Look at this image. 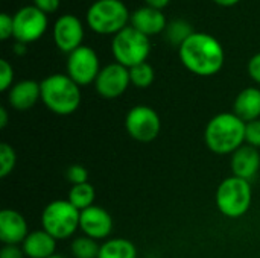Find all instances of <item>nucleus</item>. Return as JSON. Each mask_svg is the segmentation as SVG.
<instances>
[{"instance_id": "obj_1", "label": "nucleus", "mask_w": 260, "mask_h": 258, "mask_svg": "<svg viewBox=\"0 0 260 258\" xmlns=\"http://www.w3.org/2000/svg\"><path fill=\"white\" fill-rule=\"evenodd\" d=\"M178 55L183 65L193 75L213 76L224 65V49L221 43L204 32H193L180 47Z\"/></svg>"}, {"instance_id": "obj_2", "label": "nucleus", "mask_w": 260, "mask_h": 258, "mask_svg": "<svg viewBox=\"0 0 260 258\" xmlns=\"http://www.w3.org/2000/svg\"><path fill=\"white\" fill-rule=\"evenodd\" d=\"M245 128L247 123L235 113L216 114L206 126V146L216 155H232L245 144Z\"/></svg>"}, {"instance_id": "obj_3", "label": "nucleus", "mask_w": 260, "mask_h": 258, "mask_svg": "<svg viewBox=\"0 0 260 258\" xmlns=\"http://www.w3.org/2000/svg\"><path fill=\"white\" fill-rule=\"evenodd\" d=\"M41 102L56 116H70L81 105L79 85L67 75L55 73L40 82Z\"/></svg>"}, {"instance_id": "obj_4", "label": "nucleus", "mask_w": 260, "mask_h": 258, "mask_svg": "<svg viewBox=\"0 0 260 258\" xmlns=\"http://www.w3.org/2000/svg\"><path fill=\"white\" fill-rule=\"evenodd\" d=\"M129 18L122 0H96L87 11L88 27L99 35H116L126 27Z\"/></svg>"}, {"instance_id": "obj_5", "label": "nucleus", "mask_w": 260, "mask_h": 258, "mask_svg": "<svg viewBox=\"0 0 260 258\" xmlns=\"http://www.w3.org/2000/svg\"><path fill=\"white\" fill-rule=\"evenodd\" d=\"M251 196L250 181L238 176H229L219 184L215 199L218 210L225 217L238 219L250 210Z\"/></svg>"}, {"instance_id": "obj_6", "label": "nucleus", "mask_w": 260, "mask_h": 258, "mask_svg": "<svg viewBox=\"0 0 260 258\" xmlns=\"http://www.w3.org/2000/svg\"><path fill=\"white\" fill-rule=\"evenodd\" d=\"M111 50L116 62L125 65L126 68H131L134 65L146 62L151 52L149 36L143 35L133 26H126L113 36Z\"/></svg>"}, {"instance_id": "obj_7", "label": "nucleus", "mask_w": 260, "mask_h": 258, "mask_svg": "<svg viewBox=\"0 0 260 258\" xmlns=\"http://www.w3.org/2000/svg\"><path fill=\"white\" fill-rule=\"evenodd\" d=\"M81 211L67 199H58L47 204L41 214V225L56 240H64L73 236L79 228Z\"/></svg>"}, {"instance_id": "obj_8", "label": "nucleus", "mask_w": 260, "mask_h": 258, "mask_svg": "<svg viewBox=\"0 0 260 258\" xmlns=\"http://www.w3.org/2000/svg\"><path fill=\"white\" fill-rule=\"evenodd\" d=\"M125 128L133 140L139 143H151L161 131V120L154 108L148 105H137L128 111L125 117Z\"/></svg>"}, {"instance_id": "obj_9", "label": "nucleus", "mask_w": 260, "mask_h": 258, "mask_svg": "<svg viewBox=\"0 0 260 258\" xmlns=\"http://www.w3.org/2000/svg\"><path fill=\"white\" fill-rule=\"evenodd\" d=\"M99 71H101L99 58L91 47L81 46L72 53H69L67 76L73 79L79 87L94 84Z\"/></svg>"}, {"instance_id": "obj_10", "label": "nucleus", "mask_w": 260, "mask_h": 258, "mask_svg": "<svg viewBox=\"0 0 260 258\" xmlns=\"http://www.w3.org/2000/svg\"><path fill=\"white\" fill-rule=\"evenodd\" d=\"M14 38L29 44L40 40L47 29V15L37 6H24L14 14Z\"/></svg>"}, {"instance_id": "obj_11", "label": "nucleus", "mask_w": 260, "mask_h": 258, "mask_svg": "<svg viewBox=\"0 0 260 258\" xmlns=\"http://www.w3.org/2000/svg\"><path fill=\"white\" fill-rule=\"evenodd\" d=\"M129 84V68L119 62H113L101 68L94 81V88L104 99H117L126 91Z\"/></svg>"}, {"instance_id": "obj_12", "label": "nucleus", "mask_w": 260, "mask_h": 258, "mask_svg": "<svg viewBox=\"0 0 260 258\" xmlns=\"http://www.w3.org/2000/svg\"><path fill=\"white\" fill-rule=\"evenodd\" d=\"M84 26L81 20L72 14L61 15L53 26V41L61 52L72 53L82 46Z\"/></svg>"}, {"instance_id": "obj_13", "label": "nucleus", "mask_w": 260, "mask_h": 258, "mask_svg": "<svg viewBox=\"0 0 260 258\" xmlns=\"http://www.w3.org/2000/svg\"><path fill=\"white\" fill-rule=\"evenodd\" d=\"M79 230L87 237H91L94 240H102L111 234L113 219L105 208L99 205H91L81 211Z\"/></svg>"}, {"instance_id": "obj_14", "label": "nucleus", "mask_w": 260, "mask_h": 258, "mask_svg": "<svg viewBox=\"0 0 260 258\" xmlns=\"http://www.w3.org/2000/svg\"><path fill=\"white\" fill-rule=\"evenodd\" d=\"M27 234L26 219L18 211L11 208L0 211V240L5 245H21Z\"/></svg>"}, {"instance_id": "obj_15", "label": "nucleus", "mask_w": 260, "mask_h": 258, "mask_svg": "<svg viewBox=\"0 0 260 258\" xmlns=\"http://www.w3.org/2000/svg\"><path fill=\"white\" fill-rule=\"evenodd\" d=\"M230 166H232L233 176L251 181L260 169L259 149L245 143L244 146H241L238 151L232 154Z\"/></svg>"}, {"instance_id": "obj_16", "label": "nucleus", "mask_w": 260, "mask_h": 258, "mask_svg": "<svg viewBox=\"0 0 260 258\" xmlns=\"http://www.w3.org/2000/svg\"><path fill=\"white\" fill-rule=\"evenodd\" d=\"M41 100V87L32 79L14 84L8 91V103L15 111H27Z\"/></svg>"}, {"instance_id": "obj_17", "label": "nucleus", "mask_w": 260, "mask_h": 258, "mask_svg": "<svg viewBox=\"0 0 260 258\" xmlns=\"http://www.w3.org/2000/svg\"><path fill=\"white\" fill-rule=\"evenodd\" d=\"M129 21H131V26L134 29H137L139 32H142L146 36L157 35L168 27L165 14L160 9H154L149 6H143V8L136 9L131 14Z\"/></svg>"}, {"instance_id": "obj_18", "label": "nucleus", "mask_w": 260, "mask_h": 258, "mask_svg": "<svg viewBox=\"0 0 260 258\" xmlns=\"http://www.w3.org/2000/svg\"><path fill=\"white\" fill-rule=\"evenodd\" d=\"M21 248L27 258H49L55 254L56 239L44 230L30 231L21 243Z\"/></svg>"}, {"instance_id": "obj_19", "label": "nucleus", "mask_w": 260, "mask_h": 258, "mask_svg": "<svg viewBox=\"0 0 260 258\" xmlns=\"http://www.w3.org/2000/svg\"><path fill=\"white\" fill-rule=\"evenodd\" d=\"M233 113L245 123L260 119V90L256 87L244 88L235 99Z\"/></svg>"}, {"instance_id": "obj_20", "label": "nucleus", "mask_w": 260, "mask_h": 258, "mask_svg": "<svg viewBox=\"0 0 260 258\" xmlns=\"http://www.w3.org/2000/svg\"><path fill=\"white\" fill-rule=\"evenodd\" d=\"M98 258H137V249L126 239H110L101 245Z\"/></svg>"}, {"instance_id": "obj_21", "label": "nucleus", "mask_w": 260, "mask_h": 258, "mask_svg": "<svg viewBox=\"0 0 260 258\" xmlns=\"http://www.w3.org/2000/svg\"><path fill=\"white\" fill-rule=\"evenodd\" d=\"M94 198H96V190L94 187L90 184V182H85V184H78V186H72L70 192H69V196H67V201L76 207L79 211L94 205Z\"/></svg>"}, {"instance_id": "obj_22", "label": "nucleus", "mask_w": 260, "mask_h": 258, "mask_svg": "<svg viewBox=\"0 0 260 258\" xmlns=\"http://www.w3.org/2000/svg\"><path fill=\"white\" fill-rule=\"evenodd\" d=\"M70 249L75 258H98L101 245H98V240L82 236V237H76L72 242Z\"/></svg>"}, {"instance_id": "obj_23", "label": "nucleus", "mask_w": 260, "mask_h": 258, "mask_svg": "<svg viewBox=\"0 0 260 258\" xmlns=\"http://www.w3.org/2000/svg\"><path fill=\"white\" fill-rule=\"evenodd\" d=\"M129 78H131V84L137 88H148L152 85L155 73L151 64L148 62H142L139 65H134L129 68Z\"/></svg>"}, {"instance_id": "obj_24", "label": "nucleus", "mask_w": 260, "mask_h": 258, "mask_svg": "<svg viewBox=\"0 0 260 258\" xmlns=\"http://www.w3.org/2000/svg\"><path fill=\"white\" fill-rule=\"evenodd\" d=\"M193 33V29L190 27L189 23L183 21V20H177L174 23H171L168 27H166V36L168 40L175 44V46H181L190 35Z\"/></svg>"}, {"instance_id": "obj_25", "label": "nucleus", "mask_w": 260, "mask_h": 258, "mask_svg": "<svg viewBox=\"0 0 260 258\" xmlns=\"http://www.w3.org/2000/svg\"><path fill=\"white\" fill-rule=\"evenodd\" d=\"M17 163V154L12 146L8 143L0 144V176L6 178L15 167Z\"/></svg>"}, {"instance_id": "obj_26", "label": "nucleus", "mask_w": 260, "mask_h": 258, "mask_svg": "<svg viewBox=\"0 0 260 258\" xmlns=\"http://www.w3.org/2000/svg\"><path fill=\"white\" fill-rule=\"evenodd\" d=\"M66 176L69 179V182L72 186H78V184H85L88 182V170L81 166V164H73L67 169Z\"/></svg>"}, {"instance_id": "obj_27", "label": "nucleus", "mask_w": 260, "mask_h": 258, "mask_svg": "<svg viewBox=\"0 0 260 258\" xmlns=\"http://www.w3.org/2000/svg\"><path fill=\"white\" fill-rule=\"evenodd\" d=\"M12 81H14L12 65L6 59H2L0 61V91H9V88L12 87Z\"/></svg>"}, {"instance_id": "obj_28", "label": "nucleus", "mask_w": 260, "mask_h": 258, "mask_svg": "<svg viewBox=\"0 0 260 258\" xmlns=\"http://www.w3.org/2000/svg\"><path fill=\"white\" fill-rule=\"evenodd\" d=\"M245 143L253 146V148H256V149H260V119L247 123V128H245Z\"/></svg>"}, {"instance_id": "obj_29", "label": "nucleus", "mask_w": 260, "mask_h": 258, "mask_svg": "<svg viewBox=\"0 0 260 258\" xmlns=\"http://www.w3.org/2000/svg\"><path fill=\"white\" fill-rule=\"evenodd\" d=\"M14 35V18L8 14L0 15V40L6 41Z\"/></svg>"}, {"instance_id": "obj_30", "label": "nucleus", "mask_w": 260, "mask_h": 258, "mask_svg": "<svg viewBox=\"0 0 260 258\" xmlns=\"http://www.w3.org/2000/svg\"><path fill=\"white\" fill-rule=\"evenodd\" d=\"M59 5H61V0H34V6H37L40 11H43L46 15L56 12Z\"/></svg>"}, {"instance_id": "obj_31", "label": "nucleus", "mask_w": 260, "mask_h": 258, "mask_svg": "<svg viewBox=\"0 0 260 258\" xmlns=\"http://www.w3.org/2000/svg\"><path fill=\"white\" fill-rule=\"evenodd\" d=\"M23 248L18 245H5L0 251V258H24Z\"/></svg>"}, {"instance_id": "obj_32", "label": "nucleus", "mask_w": 260, "mask_h": 258, "mask_svg": "<svg viewBox=\"0 0 260 258\" xmlns=\"http://www.w3.org/2000/svg\"><path fill=\"white\" fill-rule=\"evenodd\" d=\"M248 75L250 78L260 85V53H256L248 61Z\"/></svg>"}, {"instance_id": "obj_33", "label": "nucleus", "mask_w": 260, "mask_h": 258, "mask_svg": "<svg viewBox=\"0 0 260 258\" xmlns=\"http://www.w3.org/2000/svg\"><path fill=\"white\" fill-rule=\"evenodd\" d=\"M146 2V6H149V8H154V9H163V8H166L168 5H169V2L171 0H145Z\"/></svg>"}, {"instance_id": "obj_34", "label": "nucleus", "mask_w": 260, "mask_h": 258, "mask_svg": "<svg viewBox=\"0 0 260 258\" xmlns=\"http://www.w3.org/2000/svg\"><path fill=\"white\" fill-rule=\"evenodd\" d=\"M6 125H8V111H6V108L2 106L0 108V128L5 129Z\"/></svg>"}, {"instance_id": "obj_35", "label": "nucleus", "mask_w": 260, "mask_h": 258, "mask_svg": "<svg viewBox=\"0 0 260 258\" xmlns=\"http://www.w3.org/2000/svg\"><path fill=\"white\" fill-rule=\"evenodd\" d=\"M213 2L218 3V5H221V6H233V5L239 3L241 0H213Z\"/></svg>"}, {"instance_id": "obj_36", "label": "nucleus", "mask_w": 260, "mask_h": 258, "mask_svg": "<svg viewBox=\"0 0 260 258\" xmlns=\"http://www.w3.org/2000/svg\"><path fill=\"white\" fill-rule=\"evenodd\" d=\"M15 52H17L18 55H23V53L26 52V44H23V43H17V44H15Z\"/></svg>"}, {"instance_id": "obj_37", "label": "nucleus", "mask_w": 260, "mask_h": 258, "mask_svg": "<svg viewBox=\"0 0 260 258\" xmlns=\"http://www.w3.org/2000/svg\"><path fill=\"white\" fill-rule=\"evenodd\" d=\"M49 258H66V257H62V255H58V254H53L52 257H49Z\"/></svg>"}]
</instances>
